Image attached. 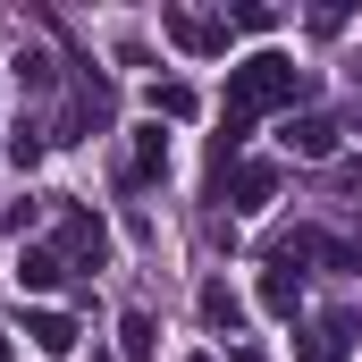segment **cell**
<instances>
[{
	"mask_svg": "<svg viewBox=\"0 0 362 362\" xmlns=\"http://www.w3.org/2000/svg\"><path fill=\"white\" fill-rule=\"evenodd\" d=\"M152 110L160 118H194V85H152Z\"/></svg>",
	"mask_w": 362,
	"mask_h": 362,
	"instance_id": "cell-14",
	"label": "cell"
},
{
	"mask_svg": "<svg viewBox=\"0 0 362 362\" xmlns=\"http://www.w3.org/2000/svg\"><path fill=\"white\" fill-rule=\"evenodd\" d=\"M346 354H354V320H320L303 337V362H346Z\"/></svg>",
	"mask_w": 362,
	"mask_h": 362,
	"instance_id": "cell-10",
	"label": "cell"
},
{
	"mask_svg": "<svg viewBox=\"0 0 362 362\" xmlns=\"http://www.w3.org/2000/svg\"><path fill=\"white\" fill-rule=\"evenodd\" d=\"M59 278H68L59 245H25V253H17V286H25V295H51Z\"/></svg>",
	"mask_w": 362,
	"mask_h": 362,
	"instance_id": "cell-8",
	"label": "cell"
},
{
	"mask_svg": "<svg viewBox=\"0 0 362 362\" xmlns=\"http://www.w3.org/2000/svg\"><path fill=\"white\" fill-rule=\"evenodd\" d=\"M295 303H303V286H295V270H262V312H270V320H295Z\"/></svg>",
	"mask_w": 362,
	"mask_h": 362,
	"instance_id": "cell-11",
	"label": "cell"
},
{
	"mask_svg": "<svg viewBox=\"0 0 362 362\" xmlns=\"http://www.w3.org/2000/svg\"><path fill=\"white\" fill-rule=\"evenodd\" d=\"M101 253H110V228H101L93 211H68V228H59V262H93V270H101Z\"/></svg>",
	"mask_w": 362,
	"mask_h": 362,
	"instance_id": "cell-4",
	"label": "cell"
},
{
	"mask_svg": "<svg viewBox=\"0 0 362 362\" xmlns=\"http://www.w3.org/2000/svg\"><path fill=\"white\" fill-rule=\"evenodd\" d=\"M185 362H211V354H185Z\"/></svg>",
	"mask_w": 362,
	"mask_h": 362,
	"instance_id": "cell-19",
	"label": "cell"
},
{
	"mask_svg": "<svg viewBox=\"0 0 362 362\" xmlns=\"http://www.w3.org/2000/svg\"><path fill=\"white\" fill-rule=\"evenodd\" d=\"M25 337H34V354H76V320H68V312H51V303H34V312H25Z\"/></svg>",
	"mask_w": 362,
	"mask_h": 362,
	"instance_id": "cell-7",
	"label": "cell"
},
{
	"mask_svg": "<svg viewBox=\"0 0 362 362\" xmlns=\"http://www.w3.org/2000/svg\"><path fill=\"white\" fill-rule=\"evenodd\" d=\"M228 202H236V211H270L278 202V169L270 160H245V169L228 177Z\"/></svg>",
	"mask_w": 362,
	"mask_h": 362,
	"instance_id": "cell-6",
	"label": "cell"
},
{
	"mask_svg": "<svg viewBox=\"0 0 362 362\" xmlns=\"http://www.w3.org/2000/svg\"><path fill=\"white\" fill-rule=\"evenodd\" d=\"M160 34L177 42L185 59H219L228 51V17H202V8H160Z\"/></svg>",
	"mask_w": 362,
	"mask_h": 362,
	"instance_id": "cell-3",
	"label": "cell"
},
{
	"mask_svg": "<svg viewBox=\"0 0 362 362\" xmlns=\"http://www.w3.org/2000/svg\"><path fill=\"white\" fill-rule=\"evenodd\" d=\"M228 362H270V354H262V346H236V354H228Z\"/></svg>",
	"mask_w": 362,
	"mask_h": 362,
	"instance_id": "cell-17",
	"label": "cell"
},
{
	"mask_svg": "<svg viewBox=\"0 0 362 362\" xmlns=\"http://www.w3.org/2000/svg\"><path fill=\"white\" fill-rule=\"evenodd\" d=\"M127 177H135V185L169 177V135H160V118H152V127H135V160H127Z\"/></svg>",
	"mask_w": 362,
	"mask_h": 362,
	"instance_id": "cell-9",
	"label": "cell"
},
{
	"mask_svg": "<svg viewBox=\"0 0 362 362\" xmlns=\"http://www.w3.org/2000/svg\"><path fill=\"white\" fill-rule=\"evenodd\" d=\"M0 362H8V337H0Z\"/></svg>",
	"mask_w": 362,
	"mask_h": 362,
	"instance_id": "cell-18",
	"label": "cell"
},
{
	"mask_svg": "<svg viewBox=\"0 0 362 362\" xmlns=\"http://www.w3.org/2000/svg\"><path fill=\"white\" fill-rule=\"evenodd\" d=\"M270 262H278V270H295V262H320V270H362V253L346 245V236H329V228H295V236H278Z\"/></svg>",
	"mask_w": 362,
	"mask_h": 362,
	"instance_id": "cell-2",
	"label": "cell"
},
{
	"mask_svg": "<svg viewBox=\"0 0 362 362\" xmlns=\"http://www.w3.org/2000/svg\"><path fill=\"white\" fill-rule=\"evenodd\" d=\"M202 320H211V329H236V320H245V295H236L228 278H211V286H202Z\"/></svg>",
	"mask_w": 362,
	"mask_h": 362,
	"instance_id": "cell-12",
	"label": "cell"
},
{
	"mask_svg": "<svg viewBox=\"0 0 362 362\" xmlns=\"http://www.w3.org/2000/svg\"><path fill=\"white\" fill-rule=\"evenodd\" d=\"M8 160L34 169V160H42V127H17V135H8Z\"/></svg>",
	"mask_w": 362,
	"mask_h": 362,
	"instance_id": "cell-15",
	"label": "cell"
},
{
	"mask_svg": "<svg viewBox=\"0 0 362 362\" xmlns=\"http://www.w3.org/2000/svg\"><path fill=\"white\" fill-rule=\"evenodd\" d=\"M118 337H127V346H118L127 362H152V312H127V320H118Z\"/></svg>",
	"mask_w": 362,
	"mask_h": 362,
	"instance_id": "cell-13",
	"label": "cell"
},
{
	"mask_svg": "<svg viewBox=\"0 0 362 362\" xmlns=\"http://www.w3.org/2000/svg\"><path fill=\"white\" fill-rule=\"evenodd\" d=\"M17 76L42 93V85H51V51H17Z\"/></svg>",
	"mask_w": 362,
	"mask_h": 362,
	"instance_id": "cell-16",
	"label": "cell"
},
{
	"mask_svg": "<svg viewBox=\"0 0 362 362\" xmlns=\"http://www.w3.org/2000/svg\"><path fill=\"white\" fill-rule=\"evenodd\" d=\"M295 160H337V118H286V135H278Z\"/></svg>",
	"mask_w": 362,
	"mask_h": 362,
	"instance_id": "cell-5",
	"label": "cell"
},
{
	"mask_svg": "<svg viewBox=\"0 0 362 362\" xmlns=\"http://www.w3.org/2000/svg\"><path fill=\"white\" fill-rule=\"evenodd\" d=\"M303 85H312V76H303L286 51H253L245 68H228V118L245 127V118H262V110H295Z\"/></svg>",
	"mask_w": 362,
	"mask_h": 362,
	"instance_id": "cell-1",
	"label": "cell"
}]
</instances>
